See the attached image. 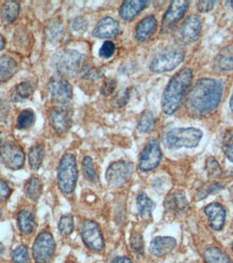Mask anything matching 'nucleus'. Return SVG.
Returning a JSON list of instances; mask_svg holds the SVG:
<instances>
[{
    "instance_id": "21",
    "label": "nucleus",
    "mask_w": 233,
    "mask_h": 263,
    "mask_svg": "<svg viewBox=\"0 0 233 263\" xmlns=\"http://www.w3.org/2000/svg\"><path fill=\"white\" fill-rule=\"evenodd\" d=\"M157 28V20L153 15H148L142 18L135 29V38L138 41H145L151 37Z\"/></svg>"
},
{
    "instance_id": "53",
    "label": "nucleus",
    "mask_w": 233,
    "mask_h": 263,
    "mask_svg": "<svg viewBox=\"0 0 233 263\" xmlns=\"http://www.w3.org/2000/svg\"><path fill=\"white\" fill-rule=\"evenodd\" d=\"M230 4H231V6H232V8H233V2H230Z\"/></svg>"
},
{
    "instance_id": "17",
    "label": "nucleus",
    "mask_w": 233,
    "mask_h": 263,
    "mask_svg": "<svg viewBox=\"0 0 233 263\" xmlns=\"http://www.w3.org/2000/svg\"><path fill=\"white\" fill-rule=\"evenodd\" d=\"M120 30V25L113 17H104L98 22L93 30V36L96 38H115Z\"/></svg>"
},
{
    "instance_id": "23",
    "label": "nucleus",
    "mask_w": 233,
    "mask_h": 263,
    "mask_svg": "<svg viewBox=\"0 0 233 263\" xmlns=\"http://www.w3.org/2000/svg\"><path fill=\"white\" fill-rule=\"evenodd\" d=\"M17 70L16 62L10 57H0V83L12 78Z\"/></svg>"
},
{
    "instance_id": "33",
    "label": "nucleus",
    "mask_w": 233,
    "mask_h": 263,
    "mask_svg": "<svg viewBox=\"0 0 233 263\" xmlns=\"http://www.w3.org/2000/svg\"><path fill=\"white\" fill-rule=\"evenodd\" d=\"M82 170H83V174L86 179H88L92 182H96L98 180V177H97V173L95 171V167H94V164H93V161L90 157H85L83 159V162H82Z\"/></svg>"
},
{
    "instance_id": "55",
    "label": "nucleus",
    "mask_w": 233,
    "mask_h": 263,
    "mask_svg": "<svg viewBox=\"0 0 233 263\" xmlns=\"http://www.w3.org/2000/svg\"><path fill=\"white\" fill-rule=\"evenodd\" d=\"M232 249H233V245H232Z\"/></svg>"
},
{
    "instance_id": "35",
    "label": "nucleus",
    "mask_w": 233,
    "mask_h": 263,
    "mask_svg": "<svg viewBox=\"0 0 233 263\" xmlns=\"http://www.w3.org/2000/svg\"><path fill=\"white\" fill-rule=\"evenodd\" d=\"M59 230L61 234L69 235L74 230V218L70 215H65L60 219Z\"/></svg>"
},
{
    "instance_id": "36",
    "label": "nucleus",
    "mask_w": 233,
    "mask_h": 263,
    "mask_svg": "<svg viewBox=\"0 0 233 263\" xmlns=\"http://www.w3.org/2000/svg\"><path fill=\"white\" fill-rule=\"evenodd\" d=\"M223 189V185L220 183H212V184H206L198 191L196 199L198 200H203L209 194H213L215 192H218L219 190Z\"/></svg>"
},
{
    "instance_id": "54",
    "label": "nucleus",
    "mask_w": 233,
    "mask_h": 263,
    "mask_svg": "<svg viewBox=\"0 0 233 263\" xmlns=\"http://www.w3.org/2000/svg\"><path fill=\"white\" fill-rule=\"evenodd\" d=\"M66 263H75V262H66Z\"/></svg>"
},
{
    "instance_id": "6",
    "label": "nucleus",
    "mask_w": 233,
    "mask_h": 263,
    "mask_svg": "<svg viewBox=\"0 0 233 263\" xmlns=\"http://www.w3.org/2000/svg\"><path fill=\"white\" fill-rule=\"evenodd\" d=\"M83 64V55L75 50H65L55 54L52 66L61 76H74L80 71Z\"/></svg>"
},
{
    "instance_id": "2",
    "label": "nucleus",
    "mask_w": 233,
    "mask_h": 263,
    "mask_svg": "<svg viewBox=\"0 0 233 263\" xmlns=\"http://www.w3.org/2000/svg\"><path fill=\"white\" fill-rule=\"evenodd\" d=\"M192 77V71L189 68H184L173 77L162 97V109L166 115L178 110L187 90L191 85Z\"/></svg>"
},
{
    "instance_id": "27",
    "label": "nucleus",
    "mask_w": 233,
    "mask_h": 263,
    "mask_svg": "<svg viewBox=\"0 0 233 263\" xmlns=\"http://www.w3.org/2000/svg\"><path fill=\"white\" fill-rule=\"evenodd\" d=\"M20 12V4L15 2H6L2 10H0V14H2V17L4 22L6 23H12V22L15 21Z\"/></svg>"
},
{
    "instance_id": "52",
    "label": "nucleus",
    "mask_w": 233,
    "mask_h": 263,
    "mask_svg": "<svg viewBox=\"0 0 233 263\" xmlns=\"http://www.w3.org/2000/svg\"><path fill=\"white\" fill-rule=\"evenodd\" d=\"M0 150H2V140H0Z\"/></svg>"
},
{
    "instance_id": "25",
    "label": "nucleus",
    "mask_w": 233,
    "mask_h": 263,
    "mask_svg": "<svg viewBox=\"0 0 233 263\" xmlns=\"http://www.w3.org/2000/svg\"><path fill=\"white\" fill-rule=\"evenodd\" d=\"M17 223H19V228L21 230V232L24 234L31 233L36 228L34 215L26 210H23L19 213Z\"/></svg>"
},
{
    "instance_id": "9",
    "label": "nucleus",
    "mask_w": 233,
    "mask_h": 263,
    "mask_svg": "<svg viewBox=\"0 0 233 263\" xmlns=\"http://www.w3.org/2000/svg\"><path fill=\"white\" fill-rule=\"evenodd\" d=\"M134 165L131 162L127 161H118L113 163L107 170L106 179L109 184L115 187H121L126 184L133 174Z\"/></svg>"
},
{
    "instance_id": "40",
    "label": "nucleus",
    "mask_w": 233,
    "mask_h": 263,
    "mask_svg": "<svg viewBox=\"0 0 233 263\" xmlns=\"http://www.w3.org/2000/svg\"><path fill=\"white\" fill-rule=\"evenodd\" d=\"M115 51H116L115 43L112 41H105L103 43L102 48L99 49V55L104 59H109L114 55Z\"/></svg>"
},
{
    "instance_id": "39",
    "label": "nucleus",
    "mask_w": 233,
    "mask_h": 263,
    "mask_svg": "<svg viewBox=\"0 0 233 263\" xmlns=\"http://www.w3.org/2000/svg\"><path fill=\"white\" fill-rule=\"evenodd\" d=\"M206 171H207V174L210 178H217L221 175V168L219 166V164L213 158L207 159Z\"/></svg>"
},
{
    "instance_id": "19",
    "label": "nucleus",
    "mask_w": 233,
    "mask_h": 263,
    "mask_svg": "<svg viewBox=\"0 0 233 263\" xmlns=\"http://www.w3.org/2000/svg\"><path fill=\"white\" fill-rule=\"evenodd\" d=\"M147 6L148 2H145V0H127L120 8V15L127 21L133 20Z\"/></svg>"
},
{
    "instance_id": "12",
    "label": "nucleus",
    "mask_w": 233,
    "mask_h": 263,
    "mask_svg": "<svg viewBox=\"0 0 233 263\" xmlns=\"http://www.w3.org/2000/svg\"><path fill=\"white\" fill-rule=\"evenodd\" d=\"M188 7H189V2H187V0H175V2L171 3L162 21L161 30L163 34H169L175 28L185 14Z\"/></svg>"
},
{
    "instance_id": "20",
    "label": "nucleus",
    "mask_w": 233,
    "mask_h": 263,
    "mask_svg": "<svg viewBox=\"0 0 233 263\" xmlns=\"http://www.w3.org/2000/svg\"><path fill=\"white\" fill-rule=\"evenodd\" d=\"M165 207L168 212L175 215L183 214L188 208V200L184 192L178 191L172 193L165 202Z\"/></svg>"
},
{
    "instance_id": "49",
    "label": "nucleus",
    "mask_w": 233,
    "mask_h": 263,
    "mask_svg": "<svg viewBox=\"0 0 233 263\" xmlns=\"http://www.w3.org/2000/svg\"><path fill=\"white\" fill-rule=\"evenodd\" d=\"M230 108H231V110L233 111V93H232V96H231V100H230Z\"/></svg>"
},
{
    "instance_id": "37",
    "label": "nucleus",
    "mask_w": 233,
    "mask_h": 263,
    "mask_svg": "<svg viewBox=\"0 0 233 263\" xmlns=\"http://www.w3.org/2000/svg\"><path fill=\"white\" fill-rule=\"evenodd\" d=\"M28 258V249L25 245H20L12 251V259L15 263H27Z\"/></svg>"
},
{
    "instance_id": "24",
    "label": "nucleus",
    "mask_w": 233,
    "mask_h": 263,
    "mask_svg": "<svg viewBox=\"0 0 233 263\" xmlns=\"http://www.w3.org/2000/svg\"><path fill=\"white\" fill-rule=\"evenodd\" d=\"M216 67L221 71L233 70V45L220 51L216 58Z\"/></svg>"
},
{
    "instance_id": "45",
    "label": "nucleus",
    "mask_w": 233,
    "mask_h": 263,
    "mask_svg": "<svg viewBox=\"0 0 233 263\" xmlns=\"http://www.w3.org/2000/svg\"><path fill=\"white\" fill-rule=\"evenodd\" d=\"M128 100H129V91L127 90L126 92L120 93V94L118 95V97L115 100V103H114V104H115L116 107H121V106H123V105L127 104Z\"/></svg>"
},
{
    "instance_id": "3",
    "label": "nucleus",
    "mask_w": 233,
    "mask_h": 263,
    "mask_svg": "<svg viewBox=\"0 0 233 263\" xmlns=\"http://www.w3.org/2000/svg\"><path fill=\"white\" fill-rule=\"evenodd\" d=\"M78 180L77 161L71 153L63 156L58 171V185L62 192L70 194L74 192Z\"/></svg>"
},
{
    "instance_id": "16",
    "label": "nucleus",
    "mask_w": 233,
    "mask_h": 263,
    "mask_svg": "<svg viewBox=\"0 0 233 263\" xmlns=\"http://www.w3.org/2000/svg\"><path fill=\"white\" fill-rule=\"evenodd\" d=\"M208 224L215 231H220L226 222V210L218 203H210L204 208Z\"/></svg>"
},
{
    "instance_id": "41",
    "label": "nucleus",
    "mask_w": 233,
    "mask_h": 263,
    "mask_svg": "<svg viewBox=\"0 0 233 263\" xmlns=\"http://www.w3.org/2000/svg\"><path fill=\"white\" fill-rule=\"evenodd\" d=\"M88 24H87V21L84 17H76L73 23H71V28L75 31H85L87 28Z\"/></svg>"
},
{
    "instance_id": "34",
    "label": "nucleus",
    "mask_w": 233,
    "mask_h": 263,
    "mask_svg": "<svg viewBox=\"0 0 233 263\" xmlns=\"http://www.w3.org/2000/svg\"><path fill=\"white\" fill-rule=\"evenodd\" d=\"M62 34H63V26L61 22H58V21L50 22L47 27V35L49 40L58 41L60 40Z\"/></svg>"
},
{
    "instance_id": "44",
    "label": "nucleus",
    "mask_w": 233,
    "mask_h": 263,
    "mask_svg": "<svg viewBox=\"0 0 233 263\" xmlns=\"http://www.w3.org/2000/svg\"><path fill=\"white\" fill-rule=\"evenodd\" d=\"M216 4H217L216 2H208V0H206V2H200L198 4V9L200 12L206 13V12H208V11L212 10Z\"/></svg>"
},
{
    "instance_id": "15",
    "label": "nucleus",
    "mask_w": 233,
    "mask_h": 263,
    "mask_svg": "<svg viewBox=\"0 0 233 263\" xmlns=\"http://www.w3.org/2000/svg\"><path fill=\"white\" fill-rule=\"evenodd\" d=\"M202 28V22L195 14L188 16L180 28V38L185 43H191L198 40Z\"/></svg>"
},
{
    "instance_id": "32",
    "label": "nucleus",
    "mask_w": 233,
    "mask_h": 263,
    "mask_svg": "<svg viewBox=\"0 0 233 263\" xmlns=\"http://www.w3.org/2000/svg\"><path fill=\"white\" fill-rule=\"evenodd\" d=\"M34 123H35V114L31 110H23L19 115L16 126L20 129H25L30 127Z\"/></svg>"
},
{
    "instance_id": "47",
    "label": "nucleus",
    "mask_w": 233,
    "mask_h": 263,
    "mask_svg": "<svg viewBox=\"0 0 233 263\" xmlns=\"http://www.w3.org/2000/svg\"><path fill=\"white\" fill-rule=\"evenodd\" d=\"M227 158L231 161V162H233V141L231 142V144L229 145V147L227 148Z\"/></svg>"
},
{
    "instance_id": "42",
    "label": "nucleus",
    "mask_w": 233,
    "mask_h": 263,
    "mask_svg": "<svg viewBox=\"0 0 233 263\" xmlns=\"http://www.w3.org/2000/svg\"><path fill=\"white\" fill-rule=\"evenodd\" d=\"M116 86H117L116 80H114V79H108V80H106V81L104 82V84H103V86H102V89H101V93H102L103 95H105V96H108V95H110V94H113V92H114L115 89H116Z\"/></svg>"
},
{
    "instance_id": "46",
    "label": "nucleus",
    "mask_w": 233,
    "mask_h": 263,
    "mask_svg": "<svg viewBox=\"0 0 233 263\" xmlns=\"http://www.w3.org/2000/svg\"><path fill=\"white\" fill-rule=\"evenodd\" d=\"M113 263H133V261L128 257H118L114 260Z\"/></svg>"
},
{
    "instance_id": "31",
    "label": "nucleus",
    "mask_w": 233,
    "mask_h": 263,
    "mask_svg": "<svg viewBox=\"0 0 233 263\" xmlns=\"http://www.w3.org/2000/svg\"><path fill=\"white\" fill-rule=\"evenodd\" d=\"M155 126V118L151 111H145L144 112L138 121L137 128L141 133H147V132H150L154 128Z\"/></svg>"
},
{
    "instance_id": "8",
    "label": "nucleus",
    "mask_w": 233,
    "mask_h": 263,
    "mask_svg": "<svg viewBox=\"0 0 233 263\" xmlns=\"http://www.w3.org/2000/svg\"><path fill=\"white\" fill-rule=\"evenodd\" d=\"M55 242L50 232H41L32 246V257L37 263H47L53 256Z\"/></svg>"
},
{
    "instance_id": "13",
    "label": "nucleus",
    "mask_w": 233,
    "mask_h": 263,
    "mask_svg": "<svg viewBox=\"0 0 233 263\" xmlns=\"http://www.w3.org/2000/svg\"><path fill=\"white\" fill-rule=\"evenodd\" d=\"M0 157L3 163L10 170H20L25 163V155L22 148L12 141H7L2 146Z\"/></svg>"
},
{
    "instance_id": "1",
    "label": "nucleus",
    "mask_w": 233,
    "mask_h": 263,
    "mask_svg": "<svg viewBox=\"0 0 233 263\" xmlns=\"http://www.w3.org/2000/svg\"><path fill=\"white\" fill-rule=\"evenodd\" d=\"M224 85L214 79H200L188 95L187 105L199 115L212 112L218 107L223 97Z\"/></svg>"
},
{
    "instance_id": "38",
    "label": "nucleus",
    "mask_w": 233,
    "mask_h": 263,
    "mask_svg": "<svg viewBox=\"0 0 233 263\" xmlns=\"http://www.w3.org/2000/svg\"><path fill=\"white\" fill-rule=\"evenodd\" d=\"M131 247L133 251L138 256L142 257L144 255V240L141 234L139 233H133L131 236Z\"/></svg>"
},
{
    "instance_id": "4",
    "label": "nucleus",
    "mask_w": 233,
    "mask_h": 263,
    "mask_svg": "<svg viewBox=\"0 0 233 263\" xmlns=\"http://www.w3.org/2000/svg\"><path fill=\"white\" fill-rule=\"evenodd\" d=\"M185 59V52L181 47H168L160 51L151 61L150 69L153 72H166L175 69Z\"/></svg>"
},
{
    "instance_id": "11",
    "label": "nucleus",
    "mask_w": 233,
    "mask_h": 263,
    "mask_svg": "<svg viewBox=\"0 0 233 263\" xmlns=\"http://www.w3.org/2000/svg\"><path fill=\"white\" fill-rule=\"evenodd\" d=\"M162 159L160 145L155 138L149 139L145 148L142 149L139 158V168L142 172H149L157 167Z\"/></svg>"
},
{
    "instance_id": "22",
    "label": "nucleus",
    "mask_w": 233,
    "mask_h": 263,
    "mask_svg": "<svg viewBox=\"0 0 233 263\" xmlns=\"http://www.w3.org/2000/svg\"><path fill=\"white\" fill-rule=\"evenodd\" d=\"M36 89V82L30 80H26L19 83L11 93V98L13 102H24L34 94Z\"/></svg>"
},
{
    "instance_id": "30",
    "label": "nucleus",
    "mask_w": 233,
    "mask_h": 263,
    "mask_svg": "<svg viewBox=\"0 0 233 263\" xmlns=\"http://www.w3.org/2000/svg\"><path fill=\"white\" fill-rule=\"evenodd\" d=\"M43 158H44V148L41 145H36L32 147L29 151L28 155V159H29V164L31 168L34 170H38L41 164L43 162Z\"/></svg>"
},
{
    "instance_id": "18",
    "label": "nucleus",
    "mask_w": 233,
    "mask_h": 263,
    "mask_svg": "<svg viewBox=\"0 0 233 263\" xmlns=\"http://www.w3.org/2000/svg\"><path fill=\"white\" fill-rule=\"evenodd\" d=\"M176 246V239L171 236H159L151 240L150 253L153 256L163 257L169 255Z\"/></svg>"
},
{
    "instance_id": "10",
    "label": "nucleus",
    "mask_w": 233,
    "mask_h": 263,
    "mask_svg": "<svg viewBox=\"0 0 233 263\" xmlns=\"http://www.w3.org/2000/svg\"><path fill=\"white\" fill-rule=\"evenodd\" d=\"M80 233L84 244L94 251H102L105 243L101 229L93 220H84L80 227Z\"/></svg>"
},
{
    "instance_id": "26",
    "label": "nucleus",
    "mask_w": 233,
    "mask_h": 263,
    "mask_svg": "<svg viewBox=\"0 0 233 263\" xmlns=\"http://www.w3.org/2000/svg\"><path fill=\"white\" fill-rule=\"evenodd\" d=\"M203 257L206 263H233L223 250L215 246L207 247L204 250Z\"/></svg>"
},
{
    "instance_id": "7",
    "label": "nucleus",
    "mask_w": 233,
    "mask_h": 263,
    "mask_svg": "<svg viewBox=\"0 0 233 263\" xmlns=\"http://www.w3.org/2000/svg\"><path fill=\"white\" fill-rule=\"evenodd\" d=\"M49 94L53 102L60 105H66L73 98V87L63 76H53L49 81Z\"/></svg>"
},
{
    "instance_id": "50",
    "label": "nucleus",
    "mask_w": 233,
    "mask_h": 263,
    "mask_svg": "<svg viewBox=\"0 0 233 263\" xmlns=\"http://www.w3.org/2000/svg\"><path fill=\"white\" fill-rule=\"evenodd\" d=\"M229 192H230V196H231V199H232V201H233V185H232V187L230 188Z\"/></svg>"
},
{
    "instance_id": "29",
    "label": "nucleus",
    "mask_w": 233,
    "mask_h": 263,
    "mask_svg": "<svg viewBox=\"0 0 233 263\" xmlns=\"http://www.w3.org/2000/svg\"><path fill=\"white\" fill-rule=\"evenodd\" d=\"M27 196L32 201H37L42 192V183L37 177H31L25 184Z\"/></svg>"
},
{
    "instance_id": "28",
    "label": "nucleus",
    "mask_w": 233,
    "mask_h": 263,
    "mask_svg": "<svg viewBox=\"0 0 233 263\" xmlns=\"http://www.w3.org/2000/svg\"><path fill=\"white\" fill-rule=\"evenodd\" d=\"M136 203H137L138 213L142 218H147L151 215L154 208V203L150 200V197L146 193L144 192L139 193L137 195Z\"/></svg>"
},
{
    "instance_id": "14",
    "label": "nucleus",
    "mask_w": 233,
    "mask_h": 263,
    "mask_svg": "<svg viewBox=\"0 0 233 263\" xmlns=\"http://www.w3.org/2000/svg\"><path fill=\"white\" fill-rule=\"evenodd\" d=\"M71 110L66 107H55L50 112V123L55 132L65 134L71 126Z\"/></svg>"
},
{
    "instance_id": "51",
    "label": "nucleus",
    "mask_w": 233,
    "mask_h": 263,
    "mask_svg": "<svg viewBox=\"0 0 233 263\" xmlns=\"http://www.w3.org/2000/svg\"><path fill=\"white\" fill-rule=\"evenodd\" d=\"M4 253V246L0 244V256H2V254Z\"/></svg>"
},
{
    "instance_id": "48",
    "label": "nucleus",
    "mask_w": 233,
    "mask_h": 263,
    "mask_svg": "<svg viewBox=\"0 0 233 263\" xmlns=\"http://www.w3.org/2000/svg\"><path fill=\"white\" fill-rule=\"evenodd\" d=\"M5 45H6V41H5V38L0 35V51L4 50L5 48Z\"/></svg>"
},
{
    "instance_id": "43",
    "label": "nucleus",
    "mask_w": 233,
    "mask_h": 263,
    "mask_svg": "<svg viewBox=\"0 0 233 263\" xmlns=\"http://www.w3.org/2000/svg\"><path fill=\"white\" fill-rule=\"evenodd\" d=\"M11 194V188L9 187V184L3 180L0 179V202L6 201L8 197Z\"/></svg>"
},
{
    "instance_id": "5",
    "label": "nucleus",
    "mask_w": 233,
    "mask_h": 263,
    "mask_svg": "<svg viewBox=\"0 0 233 263\" xmlns=\"http://www.w3.org/2000/svg\"><path fill=\"white\" fill-rule=\"evenodd\" d=\"M202 138V132L194 127L174 128L165 136V145L171 149L194 148Z\"/></svg>"
}]
</instances>
